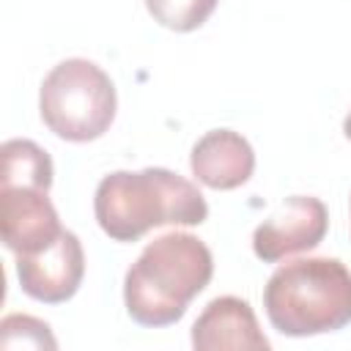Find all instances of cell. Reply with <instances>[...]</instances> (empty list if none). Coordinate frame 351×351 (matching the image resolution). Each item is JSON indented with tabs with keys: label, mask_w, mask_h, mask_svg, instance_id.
<instances>
[{
	"label": "cell",
	"mask_w": 351,
	"mask_h": 351,
	"mask_svg": "<svg viewBox=\"0 0 351 351\" xmlns=\"http://www.w3.org/2000/svg\"><path fill=\"white\" fill-rule=\"evenodd\" d=\"M0 346L3 348H58V340L47 321L11 313L0 321Z\"/></svg>",
	"instance_id": "obj_12"
},
{
	"label": "cell",
	"mask_w": 351,
	"mask_h": 351,
	"mask_svg": "<svg viewBox=\"0 0 351 351\" xmlns=\"http://www.w3.org/2000/svg\"><path fill=\"white\" fill-rule=\"evenodd\" d=\"M219 0H145L148 14L167 30L189 33L197 30L217 8Z\"/></svg>",
	"instance_id": "obj_11"
},
{
	"label": "cell",
	"mask_w": 351,
	"mask_h": 351,
	"mask_svg": "<svg viewBox=\"0 0 351 351\" xmlns=\"http://www.w3.org/2000/svg\"><path fill=\"white\" fill-rule=\"evenodd\" d=\"M118 96L110 74L88 58H69L52 66L38 90L44 126L69 143L99 140L115 121Z\"/></svg>",
	"instance_id": "obj_4"
},
{
	"label": "cell",
	"mask_w": 351,
	"mask_h": 351,
	"mask_svg": "<svg viewBox=\"0 0 351 351\" xmlns=\"http://www.w3.org/2000/svg\"><path fill=\"white\" fill-rule=\"evenodd\" d=\"M192 176L208 189H239L252 178L255 151L247 137L233 129H211L206 132L189 154Z\"/></svg>",
	"instance_id": "obj_9"
},
{
	"label": "cell",
	"mask_w": 351,
	"mask_h": 351,
	"mask_svg": "<svg viewBox=\"0 0 351 351\" xmlns=\"http://www.w3.org/2000/svg\"><path fill=\"white\" fill-rule=\"evenodd\" d=\"M93 214L112 241H137L154 228L206 222L208 203L189 178L167 167H143L104 176L93 195Z\"/></svg>",
	"instance_id": "obj_1"
},
{
	"label": "cell",
	"mask_w": 351,
	"mask_h": 351,
	"mask_svg": "<svg viewBox=\"0 0 351 351\" xmlns=\"http://www.w3.org/2000/svg\"><path fill=\"white\" fill-rule=\"evenodd\" d=\"M16 277L22 291L44 304L69 302L85 277V252L77 233L66 230L41 252L16 258Z\"/></svg>",
	"instance_id": "obj_6"
},
{
	"label": "cell",
	"mask_w": 351,
	"mask_h": 351,
	"mask_svg": "<svg viewBox=\"0 0 351 351\" xmlns=\"http://www.w3.org/2000/svg\"><path fill=\"white\" fill-rule=\"evenodd\" d=\"M329 230V211L313 195H291L252 233V252L263 263L315 250Z\"/></svg>",
	"instance_id": "obj_5"
},
{
	"label": "cell",
	"mask_w": 351,
	"mask_h": 351,
	"mask_svg": "<svg viewBox=\"0 0 351 351\" xmlns=\"http://www.w3.org/2000/svg\"><path fill=\"white\" fill-rule=\"evenodd\" d=\"M269 324L288 337L340 332L351 324V271L337 258L280 263L263 285Z\"/></svg>",
	"instance_id": "obj_3"
},
{
	"label": "cell",
	"mask_w": 351,
	"mask_h": 351,
	"mask_svg": "<svg viewBox=\"0 0 351 351\" xmlns=\"http://www.w3.org/2000/svg\"><path fill=\"white\" fill-rule=\"evenodd\" d=\"M0 233L16 258L47 250L63 233L49 192L36 186H0Z\"/></svg>",
	"instance_id": "obj_7"
},
{
	"label": "cell",
	"mask_w": 351,
	"mask_h": 351,
	"mask_svg": "<svg viewBox=\"0 0 351 351\" xmlns=\"http://www.w3.org/2000/svg\"><path fill=\"white\" fill-rule=\"evenodd\" d=\"M0 159H3L0 186H36L49 192L55 167L49 154L38 143L22 137L5 140L0 148Z\"/></svg>",
	"instance_id": "obj_10"
},
{
	"label": "cell",
	"mask_w": 351,
	"mask_h": 351,
	"mask_svg": "<svg viewBox=\"0 0 351 351\" xmlns=\"http://www.w3.org/2000/svg\"><path fill=\"white\" fill-rule=\"evenodd\" d=\"M343 134H346V140H351V110L346 112V121H343Z\"/></svg>",
	"instance_id": "obj_13"
},
{
	"label": "cell",
	"mask_w": 351,
	"mask_h": 351,
	"mask_svg": "<svg viewBox=\"0 0 351 351\" xmlns=\"http://www.w3.org/2000/svg\"><path fill=\"white\" fill-rule=\"evenodd\" d=\"M195 351H266L269 337L261 332L250 302L239 296L211 299L192 324Z\"/></svg>",
	"instance_id": "obj_8"
},
{
	"label": "cell",
	"mask_w": 351,
	"mask_h": 351,
	"mask_svg": "<svg viewBox=\"0 0 351 351\" xmlns=\"http://www.w3.org/2000/svg\"><path fill=\"white\" fill-rule=\"evenodd\" d=\"M214 258L192 233H165L145 244L123 277V304L140 326L178 324L189 302L211 282Z\"/></svg>",
	"instance_id": "obj_2"
}]
</instances>
